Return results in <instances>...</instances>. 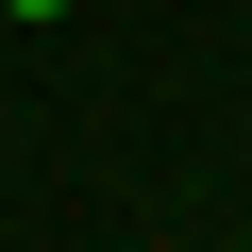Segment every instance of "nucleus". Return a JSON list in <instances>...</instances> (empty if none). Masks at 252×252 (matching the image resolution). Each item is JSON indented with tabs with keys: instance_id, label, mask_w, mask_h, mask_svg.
I'll return each mask as SVG.
<instances>
[{
	"instance_id": "obj_1",
	"label": "nucleus",
	"mask_w": 252,
	"mask_h": 252,
	"mask_svg": "<svg viewBox=\"0 0 252 252\" xmlns=\"http://www.w3.org/2000/svg\"><path fill=\"white\" fill-rule=\"evenodd\" d=\"M0 17H67V0H0Z\"/></svg>"
}]
</instances>
